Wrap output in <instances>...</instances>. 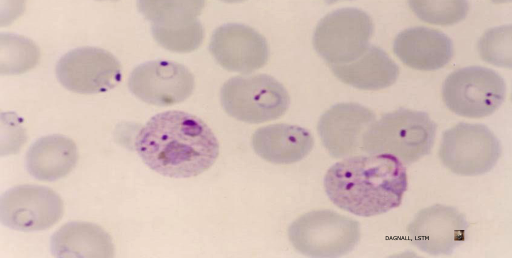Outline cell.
Instances as JSON below:
<instances>
[{
    "label": "cell",
    "instance_id": "6da1fadb",
    "mask_svg": "<svg viewBox=\"0 0 512 258\" xmlns=\"http://www.w3.org/2000/svg\"><path fill=\"white\" fill-rule=\"evenodd\" d=\"M134 146L150 169L174 179L204 172L214 163L220 151L210 127L199 117L180 110L152 116L140 129Z\"/></svg>",
    "mask_w": 512,
    "mask_h": 258
},
{
    "label": "cell",
    "instance_id": "7a4b0ae2",
    "mask_svg": "<svg viewBox=\"0 0 512 258\" xmlns=\"http://www.w3.org/2000/svg\"><path fill=\"white\" fill-rule=\"evenodd\" d=\"M326 194L338 208L370 217L400 205L408 188L405 167L389 154L349 157L331 166L324 179Z\"/></svg>",
    "mask_w": 512,
    "mask_h": 258
},
{
    "label": "cell",
    "instance_id": "3957f363",
    "mask_svg": "<svg viewBox=\"0 0 512 258\" xmlns=\"http://www.w3.org/2000/svg\"><path fill=\"white\" fill-rule=\"evenodd\" d=\"M436 131V123L426 112L400 108L371 124L360 149L368 154H392L410 164L430 153Z\"/></svg>",
    "mask_w": 512,
    "mask_h": 258
},
{
    "label": "cell",
    "instance_id": "277c9868",
    "mask_svg": "<svg viewBox=\"0 0 512 258\" xmlns=\"http://www.w3.org/2000/svg\"><path fill=\"white\" fill-rule=\"evenodd\" d=\"M220 101L230 116L244 122L260 123L276 119L288 108V93L279 81L265 74L237 76L222 85Z\"/></svg>",
    "mask_w": 512,
    "mask_h": 258
},
{
    "label": "cell",
    "instance_id": "5b68a950",
    "mask_svg": "<svg viewBox=\"0 0 512 258\" xmlns=\"http://www.w3.org/2000/svg\"><path fill=\"white\" fill-rule=\"evenodd\" d=\"M289 239L300 253L314 258L340 257L350 252L360 237L358 223L330 210L313 211L295 220Z\"/></svg>",
    "mask_w": 512,
    "mask_h": 258
},
{
    "label": "cell",
    "instance_id": "8992f818",
    "mask_svg": "<svg viewBox=\"0 0 512 258\" xmlns=\"http://www.w3.org/2000/svg\"><path fill=\"white\" fill-rule=\"evenodd\" d=\"M374 24L366 11L344 7L328 13L318 21L312 37L314 47L329 65L349 63L369 46Z\"/></svg>",
    "mask_w": 512,
    "mask_h": 258
},
{
    "label": "cell",
    "instance_id": "52a82bcc",
    "mask_svg": "<svg viewBox=\"0 0 512 258\" xmlns=\"http://www.w3.org/2000/svg\"><path fill=\"white\" fill-rule=\"evenodd\" d=\"M442 93L451 111L460 116L478 118L492 114L502 104L506 85L503 78L492 69L468 66L447 76Z\"/></svg>",
    "mask_w": 512,
    "mask_h": 258
},
{
    "label": "cell",
    "instance_id": "ba28073f",
    "mask_svg": "<svg viewBox=\"0 0 512 258\" xmlns=\"http://www.w3.org/2000/svg\"><path fill=\"white\" fill-rule=\"evenodd\" d=\"M203 0H139L138 10L151 23L154 40L173 52H190L198 48L204 37L198 18Z\"/></svg>",
    "mask_w": 512,
    "mask_h": 258
},
{
    "label": "cell",
    "instance_id": "9c48e42d",
    "mask_svg": "<svg viewBox=\"0 0 512 258\" xmlns=\"http://www.w3.org/2000/svg\"><path fill=\"white\" fill-rule=\"evenodd\" d=\"M502 153L500 141L486 125L459 123L442 134L438 156L454 174L482 175L496 165Z\"/></svg>",
    "mask_w": 512,
    "mask_h": 258
},
{
    "label": "cell",
    "instance_id": "30bf717a",
    "mask_svg": "<svg viewBox=\"0 0 512 258\" xmlns=\"http://www.w3.org/2000/svg\"><path fill=\"white\" fill-rule=\"evenodd\" d=\"M56 73L66 89L86 94L107 91L116 86L122 77L118 59L109 51L92 46L68 52L58 61Z\"/></svg>",
    "mask_w": 512,
    "mask_h": 258
},
{
    "label": "cell",
    "instance_id": "8fae6325",
    "mask_svg": "<svg viewBox=\"0 0 512 258\" xmlns=\"http://www.w3.org/2000/svg\"><path fill=\"white\" fill-rule=\"evenodd\" d=\"M63 213L64 203L59 195L44 186H16L0 198L1 224L18 231L48 229L61 219Z\"/></svg>",
    "mask_w": 512,
    "mask_h": 258
},
{
    "label": "cell",
    "instance_id": "7c38bea8",
    "mask_svg": "<svg viewBox=\"0 0 512 258\" xmlns=\"http://www.w3.org/2000/svg\"><path fill=\"white\" fill-rule=\"evenodd\" d=\"M128 87L132 93L143 102L167 106L182 102L191 95L194 78L182 64L154 60L137 66L130 73Z\"/></svg>",
    "mask_w": 512,
    "mask_h": 258
},
{
    "label": "cell",
    "instance_id": "4fadbf2b",
    "mask_svg": "<svg viewBox=\"0 0 512 258\" xmlns=\"http://www.w3.org/2000/svg\"><path fill=\"white\" fill-rule=\"evenodd\" d=\"M465 216L456 208L436 204L420 210L406 232L411 243L434 255H450L465 241L468 227Z\"/></svg>",
    "mask_w": 512,
    "mask_h": 258
},
{
    "label": "cell",
    "instance_id": "5bb4252c",
    "mask_svg": "<svg viewBox=\"0 0 512 258\" xmlns=\"http://www.w3.org/2000/svg\"><path fill=\"white\" fill-rule=\"evenodd\" d=\"M209 50L223 68L247 74L267 62L269 51L265 38L242 23L224 24L214 31Z\"/></svg>",
    "mask_w": 512,
    "mask_h": 258
},
{
    "label": "cell",
    "instance_id": "9a60e30c",
    "mask_svg": "<svg viewBox=\"0 0 512 258\" xmlns=\"http://www.w3.org/2000/svg\"><path fill=\"white\" fill-rule=\"evenodd\" d=\"M375 120L374 114L368 108L356 103H340L320 116L317 129L330 155L340 158L360 150L362 136Z\"/></svg>",
    "mask_w": 512,
    "mask_h": 258
},
{
    "label": "cell",
    "instance_id": "2e32d148",
    "mask_svg": "<svg viewBox=\"0 0 512 258\" xmlns=\"http://www.w3.org/2000/svg\"><path fill=\"white\" fill-rule=\"evenodd\" d=\"M396 56L408 67L420 70L442 68L451 60L454 49L452 40L435 29L416 26L399 32L393 43Z\"/></svg>",
    "mask_w": 512,
    "mask_h": 258
},
{
    "label": "cell",
    "instance_id": "e0dca14e",
    "mask_svg": "<svg viewBox=\"0 0 512 258\" xmlns=\"http://www.w3.org/2000/svg\"><path fill=\"white\" fill-rule=\"evenodd\" d=\"M252 145L255 152L266 161L290 164L309 154L314 139L310 133L302 127L276 124L256 130L252 135Z\"/></svg>",
    "mask_w": 512,
    "mask_h": 258
},
{
    "label": "cell",
    "instance_id": "ac0fdd59",
    "mask_svg": "<svg viewBox=\"0 0 512 258\" xmlns=\"http://www.w3.org/2000/svg\"><path fill=\"white\" fill-rule=\"evenodd\" d=\"M78 159L74 142L64 135L54 134L35 141L28 151L26 162L28 172L34 178L54 181L69 174Z\"/></svg>",
    "mask_w": 512,
    "mask_h": 258
},
{
    "label": "cell",
    "instance_id": "d6986e66",
    "mask_svg": "<svg viewBox=\"0 0 512 258\" xmlns=\"http://www.w3.org/2000/svg\"><path fill=\"white\" fill-rule=\"evenodd\" d=\"M334 75L342 82L364 90L388 87L396 80L398 67L381 48L369 45L355 60L346 64L330 65Z\"/></svg>",
    "mask_w": 512,
    "mask_h": 258
},
{
    "label": "cell",
    "instance_id": "ffe728a7",
    "mask_svg": "<svg viewBox=\"0 0 512 258\" xmlns=\"http://www.w3.org/2000/svg\"><path fill=\"white\" fill-rule=\"evenodd\" d=\"M50 248L54 257L60 258H108L112 252L110 238L102 229L80 221L68 222L55 232Z\"/></svg>",
    "mask_w": 512,
    "mask_h": 258
},
{
    "label": "cell",
    "instance_id": "44dd1931",
    "mask_svg": "<svg viewBox=\"0 0 512 258\" xmlns=\"http://www.w3.org/2000/svg\"><path fill=\"white\" fill-rule=\"evenodd\" d=\"M40 52L28 38L10 33L0 34V73L16 75L33 68L38 62Z\"/></svg>",
    "mask_w": 512,
    "mask_h": 258
},
{
    "label": "cell",
    "instance_id": "7402d4cb",
    "mask_svg": "<svg viewBox=\"0 0 512 258\" xmlns=\"http://www.w3.org/2000/svg\"><path fill=\"white\" fill-rule=\"evenodd\" d=\"M408 5L421 20L430 23L448 25L464 19L468 10L466 0H410Z\"/></svg>",
    "mask_w": 512,
    "mask_h": 258
},
{
    "label": "cell",
    "instance_id": "603a6c76",
    "mask_svg": "<svg viewBox=\"0 0 512 258\" xmlns=\"http://www.w3.org/2000/svg\"><path fill=\"white\" fill-rule=\"evenodd\" d=\"M511 25L487 30L478 42V51L481 58L494 65L511 68Z\"/></svg>",
    "mask_w": 512,
    "mask_h": 258
}]
</instances>
